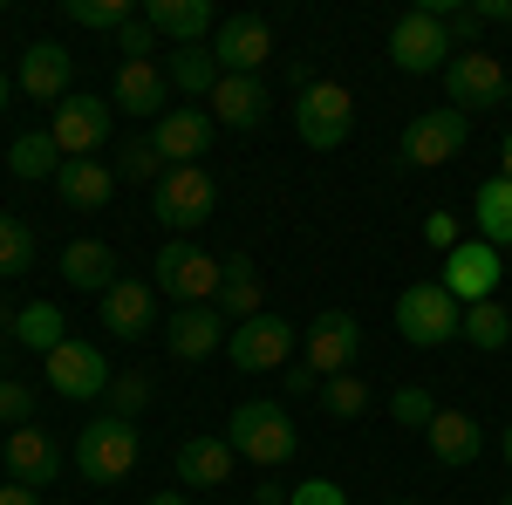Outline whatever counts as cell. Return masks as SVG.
Masks as SVG:
<instances>
[{
    "label": "cell",
    "mask_w": 512,
    "mask_h": 505,
    "mask_svg": "<svg viewBox=\"0 0 512 505\" xmlns=\"http://www.w3.org/2000/svg\"><path fill=\"white\" fill-rule=\"evenodd\" d=\"M287 505H349V492L335 485V478H308V485H294Z\"/></svg>",
    "instance_id": "obj_42"
},
{
    "label": "cell",
    "mask_w": 512,
    "mask_h": 505,
    "mask_svg": "<svg viewBox=\"0 0 512 505\" xmlns=\"http://www.w3.org/2000/svg\"><path fill=\"white\" fill-rule=\"evenodd\" d=\"M110 417H130L137 424V410H151V376L144 369H123V376H110Z\"/></svg>",
    "instance_id": "obj_35"
},
{
    "label": "cell",
    "mask_w": 512,
    "mask_h": 505,
    "mask_svg": "<svg viewBox=\"0 0 512 505\" xmlns=\"http://www.w3.org/2000/svg\"><path fill=\"white\" fill-rule=\"evenodd\" d=\"M0 505H41V492H35V485H21V478H14V485H0Z\"/></svg>",
    "instance_id": "obj_45"
},
{
    "label": "cell",
    "mask_w": 512,
    "mask_h": 505,
    "mask_svg": "<svg viewBox=\"0 0 512 505\" xmlns=\"http://www.w3.org/2000/svg\"><path fill=\"white\" fill-rule=\"evenodd\" d=\"M110 123H117V110H110L103 96H62L55 117H48V137H55V151H62V164H69V157L103 151V144H110Z\"/></svg>",
    "instance_id": "obj_11"
},
{
    "label": "cell",
    "mask_w": 512,
    "mask_h": 505,
    "mask_svg": "<svg viewBox=\"0 0 512 505\" xmlns=\"http://www.w3.org/2000/svg\"><path fill=\"white\" fill-rule=\"evenodd\" d=\"M226 335H233V321L219 308H178L164 321V349L178 355V362H205L212 349H226Z\"/></svg>",
    "instance_id": "obj_17"
},
{
    "label": "cell",
    "mask_w": 512,
    "mask_h": 505,
    "mask_svg": "<svg viewBox=\"0 0 512 505\" xmlns=\"http://www.w3.org/2000/svg\"><path fill=\"white\" fill-rule=\"evenodd\" d=\"M212 308L226 314V321H253V314H267V294H260V273H253V260H246V253H233V260H226V280H219V301H212Z\"/></svg>",
    "instance_id": "obj_28"
},
{
    "label": "cell",
    "mask_w": 512,
    "mask_h": 505,
    "mask_svg": "<svg viewBox=\"0 0 512 505\" xmlns=\"http://www.w3.org/2000/svg\"><path fill=\"white\" fill-rule=\"evenodd\" d=\"M137 458H144V437H137V424L130 417H96V424L76 430V478L82 485H123L130 471H137Z\"/></svg>",
    "instance_id": "obj_1"
},
{
    "label": "cell",
    "mask_w": 512,
    "mask_h": 505,
    "mask_svg": "<svg viewBox=\"0 0 512 505\" xmlns=\"http://www.w3.org/2000/svg\"><path fill=\"white\" fill-rule=\"evenodd\" d=\"M212 130H219V123H212V110H192V103H185V110H164V117H158L151 144H158V157L178 171V164H198V157H205Z\"/></svg>",
    "instance_id": "obj_18"
},
{
    "label": "cell",
    "mask_w": 512,
    "mask_h": 505,
    "mask_svg": "<svg viewBox=\"0 0 512 505\" xmlns=\"http://www.w3.org/2000/svg\"><path fill=\"white\" fill-rule=\"evenodd\" d=\"M246 505H253V499H246Z\"/></svg>",
    "instance_id": "obj_55"
},
{
    "label": "cell",
    "mask_w": 512,
    "mask_h": 505,
    "mask_svg": "<svg viewBox=\"0 0 512 505\" xmlns=\"http://www.w3.org/2000/svg\"><path fill=\"white\" fill-rule=\"evenodd\" d=\"M499 451H506V465H512V424H506V437H499Z\"/></svg>",
    "instance_id": "obj_51"
},
{
    "label": "cell",
    "mask_w": 512,
    "mask_h": 505,
    "mask_svg": "<svg viewBox=\"0 0 512 505\" xmlns=\"http://www.w3.org/2000/svg\"><path fill=\"white\" fill-rule=\"evenodd\" d=\"M117 171H123V178H137V185H158L171 164L158 157V144H151V137H130V144L117 151Z\"/></svg>",
    "instance_id": "obj_39"
},
{
    "label": "cell",
    "mask_w": 512,
    "mask_h": 505,
    "mask_svg": "<svg viewBox=\"0 0 512 505\" xmlns=\"http://www.w3.org/2000/svg\"><path fill=\"white\" fill-rule=\"evenodd\" d=\"M226 444H233L246 465L260 471H280L287 458H294V417H287V403H274V396H253V403H239L233 424H226Z\"/></svg>",
    "instance_id": "obj_2"
},
{
    "label": "cell",
    "mask_w": 512,
    "mask_h": 505,
    "mask_svg": "<svg viewBox=\"0 0 512 505\" xmlns=\"http://www.w3.org/2000/svg\"><path fill=\"white\" fill-rule=\"evenodd\" d=\"M144 21L171 35L178 48H198V35H219V14H212V0H151L144 7Z\"/></svg>",
    "instance_id": "obj_26"
},
{
    "label": "cell",
    "mask_w": 512,
    "mask_h": 505,
    "mask_svg": "<svg viewBox=\"0 0 512 505\" xmlns=\"http://www.w3.org/2000/svg\"><path fill=\"white\" fill-rule=\"evenodd\" d=\"M117 110H130V117H164V110H171V76H164V62H123L117 69Z\"/></svg>",
    "instance_id": "obj_25"
},
{
    "label": "cell",
    "mask_w": 512,
    "mask_h": 505,
    "mask_svg": "<svg viewBox=\"0 0 512 505\" xmlns=\"http://www.w3.org/2000/svg\"><path fill=\"white\" fill-rule=\"evenodd\" d=\"M355 349H362V321L342 314V308H321L315 321H308V355H301V362L328 383V376H349L355 369Z\"/></svg>",
    "instance_id": "obj_13"
},
{
    "label": "cell",
    "mask_w": 512,
    "mask_h": 505,
    "mask_svg": "<svg viewBox=\"0 0 512 505\" xmlns=\"http://www.w3.org/2000/svg\"><path fill=\"white\" fill-rule=\"evenodd\" d=\"M48 362V389L55 396H69V403H89V396H103L110 389V362H103V349H89V342H62L55 355H41Z\"/></svg>",
    "instance_id": "obj_14"
},
{
    "label": "cell",
    "mask_w": 512,
    "mask_h": 505,
    "mask_svg": "<svg viewBox=\"0 0 512 505\" xmlns=\"http://www.w3.org/2000/svg\"><path fill=\"white\" fill-rule=\"evenodd\" d=\"M62 14L76 21V28H96V35H123L137 14H130V0H62Z\"/></svg>",
    "instance_id": "obj_34"
},
{
    "label": "cell",
    "mask_w": 512,
    "mask_h": 505,
    "mask_svg": "<svg viewBox=\"0 0 512 505\" xmlns=\"http://www.w3.org/2000/svg\"><path fill=\"white\" fill-rule=\"evenodd\" d=\"M62 280H69L76 294H96V301H103L123 280V267H117V253H110L103 239H69V246H62Z\"/></svg>",
    "instance_id": "obj_23"
},
{
    "label": "cell",
    "mask_w": 512,
    "mask_h": 505,
    "mask_svg": "<svg viewBox=\"0 0 512 505\" xmlns=\"http://www.w3.org/2000/svg\"><path fill=\"white\" fill-rule=\"evenodd\" d=\"M472 14H478V21H512V0H478Z\"/></svg>",
    "instance_id": "obj_47"
},
{
    "label": "cell",
    "mask_w": 512,
    "mask_h": 505,
    "mask_svg": "<svg viewBox=\"0 0 512 505\" xmlns=\"http://www.w3.org/2000/svg\"><path fill=\"white\" fill-rule=\"evenodd\" d=\"M321 410L342 417V424L362 417V410H369V383H355V369H349V376H328V383H321Z\"/></svg>",
    "instance_id": "obj_36"
},
{
    "label": "cell",
    "mask_w": 512,
    "mask_h": 505,
    "mask_svg": "<svg viewBox=\"0 0 512 505\" xmlns=\"http://www.w3.org/2000/svg\"><path fill=\"white\" fill-rule=\"evenodd\" d=\"M465 144H472V117H465V110H424L417 123H403V164H410V171L458 164Z\"/></svg>",
    "instance_id": "obj_9"
},
{
    "label": "cell",
    "mask_w": 512,
    "mask_h": 505,
    "mask_svg": "<svg viewBox=\"0 0 512 505\" xmlns=\"http://www.w3.org/2000/svg\"><path fill=\"white\" fill-rule=\"evenodd\" d=\"M390 417L403 430H431V417H437V396L424 383H396V396H390Z\"/></svg>",
    "instance_id": "obj_37"
},
{
    "label": "cell",
    "mask_w": 512,
    "mask_h": 505,
    "mask_svg": "<svg viewBox=\"0 0 512 505\" xmlns=\"http://www.w3.org/2000/svg\"><path fill=\"white\" fill-rule=\"evenodd\" d=\"M7 335H14L21 349H35V355H55L69 342V321H62L55 301H28L21 314H7Z\"/></svg>",
    "instance_id": "obj_29"
},
{
    "label": "cell",
    "mask_w": 512,
    "mask_h": 505,
    "mask_svg": "<svg viewBox=\"0 0 512 505\" xmlns=\"http://www.w3.org/2000/svg\"><path fill=\"white\" fill-rule=\"evenodd\" d=\"M472 219H478V239L506 253V246H512V178H492V185H478Z\"/></svg>",
    "instance_id": "obj_31"
},
{
    "label": "cell",
    "mask_w": 512,
    "mask_h": 505,
    "mask_svg": "<svg viewBox=\"0 0 512 505\" xmlns=\"http://www.w3.org/2000/svg\"><path fill=\"white\" fill-rule=\"evenodd\" d=\"M294 130H301L308 151H335V144H349V130H355L349 82H301V96H294Z\"/></svg>",
    "instance_id": "obj_6"
},
{
    "label": "cell",
    "mask_w": 512,
    "mask_h": 505,
    "mask_svg": "<svg viewBox=\"0 0 512 505\" xmlns=\"http://www.w3.org/2000/svg\"><path fill=\"white\" fill-rule=\"evenodd\" d=\"M451 55H458L451 28H444L437 14H424V7H410V14L390 28V62L403 69V76H444Z\"/></svg>",
    "instance_id": "obj_7"
},
{
    "label": "cell",
    "mask_w": 512,
    "mask_h": 505,
    "mask_svg": "<svg viewBox=\"0 0 512 505\" xmlns=\"http://www.w3.org/2000/svg\"><path fill=\"white\" fill-rule=\"evenodd\" d=\"M212 55H219L226 76H260V69L274 62V28H267L260 14H233V21H219Z\"/></svg>",
    "instance_id": "obj_15"
},
{
    "label": "cell",
    "mask_w": 512,
    "mask_h": 505,
    "mask_svg": "<svg viewBox=\"0 0 512 505\" xmlns=\"http://www.w3.org/2000/svg\"><path fill=\"white\" fill-rule=\"evenodd\" d=\"M424 437H431V458H437V465H451V471L472 465L478 451H485V430H478V417H465V410H437Z\"/></svg>",
    "instance_id": "obj_27"
},
{
    "label": "cell",
    "mask_w": 512,
    "mask_h": 505,
    "mask_svg": "<svg viewBox=\"0 0 512 505\" xmlns=\"http://www.w3.org/2000/svg\"><path fill=\"white\" fill-rule=\"evenodd\" d=\"M499 505H512V485H506V492H499Z\"/></svg>",
    "instance_id": "obj_52"
},
{
    "label": "cell",
    "mask_w": 512,
    "mask_h": 505,
    "mask_svg": "<svg viewBox=\"0 0 512 505\" xmlns=\"http://www.w3.org/2000/svg\"><path fill=\"white\" fill-rule=\"evenodd\" d=\"M28 267H35V233L14 212H0V273H28Z\"/></svg>",
    "instance_id": "obj_38"
},
{
    "label": "cell",
    "mask_w": 512,
    "mask_h": 505,
    "mask_svg": "<svg viewBox=\"0 0 512 505\" xmlns=\"http://www.w3.org/2000/svg\"><path fill=\"white\" fill-rule=\"evenodd\" d=\"M219 280H226V260H212L198 239H164V253L151 260V287L171 294L178 308H212Z\"/></svg>",
    "instance_id": "obj_3"
},
{
    "label": "cell",
    "mask_w": 512,
    "mask_h": 505,
    "mask_svg": "<svg viewBox=\"0 0 512 505\" xmlns=\"http://www.w3.org/2000/svg\"><path fill=\"white\" fill-rule=\"evenodd\" d=\"M226 355H233V369H246V376H274V369L294 362V321L253 314V321H239L233 335H226Z\"/></svg>",
    "instance_id": "obj_12"
},
{
    "label": "cell",
    "mask_w": 512,
    "mask_h": 505,
    "mask_svg": "<svg viewBox=\"0 0 512 505\" xmlns=\"http://www.w3.org/2000/svg\"><path fill=\"white\" fill-rule=\"evenodd\" d=\"M396 328H403V342H417V349H444L451 335H465V308H458L437 280H410V287L396 294Z\"/></svg>",
    "instance_id": "obj_5"
},
{
    "label": "cell",
    "mask_w": 512,
    "mask_h": 505,
    "mask_svg": "<svg viewBox=\"0 0 512 505\" xmlns=\"http://www.w3.org/2000/svg\"><path fill=\"white\" fill-rule=\"evenodd\" d=\"M7 96H14V76H7V69H0V110H7Z\"/></svg>",
    "instance_id": "obj_49"
},
{
    "label": "cell",
    "mask_w": 512,
    "mask_h": 505,
    "mask_svg": "<svg viewBox=\"0 0 512 505\" xmlns=\"http://www.w3.org/2000/svg\"><path fill=\"white\" fill-rule=\"evenodd\" d=\"M0 335H7V314H0Z\"/></svg>",
    "instance_id": "obj_53"
},
{
    "label": "cell",
    "mask_w": 512,
    "mask_h": 505,
    "mask_svg": "<svg viewBox=\"0 0 512 505\" xmlns=\"http://www.w3.org/2000/svg\"><path fill=\"white\" fill-rule=\"evenodd\" d=\"M151 505H192V499H178V492H158V499H151Z\"/></svg>",
    "instance_id": "obj_50"
},
{
    "label": "cell",
    "mask_w": 512,
    "mask_h": 505,
    "mask_svg": "<svg viewBox=\"0 0 512 505\" xmlns=\"http://www.w3.org/2000/svg\"><path fill=\"white\" fill-rule=\"evenodd\" d=\"M499 246H485V239H458L451 253H444V273H437V287L458 301V308H478V301H499Z\"/></svg>",
    "instance_id": "obj_10"
},
{
    "label": "cell",
    "mask_w": 512,
    "mask_h": 505,
    "mask_svg": "<svg viewBox=\"0 0 512 505\" xmlns=\"http://www.w3.org/2000/svg\"><path fill=\"white\" fill-rule=\"evenodd\" d=\"M390 505H410V499H390Z\"/></svg>",
    "instance_id": "obj_54"
},
{
    "label": "cell",
    "mask_w": 512,
    "mask_h": 505,
    "mask_svg": "<svg viewBox=\"0 0 512 505\" xmlns=\"http://www.w3.org/2000/svg\"><path fill=\"white\" fill-rule=\"evenodd\" d=\"M239 471V451L226 437H185L178 444V478H185V492H219V485H233Z\"/></svg>",
    "instance_id": "obj_19"
},
{
    "label": "cell",
    "mask_w": 512,
    "mask_h": 505,
    "mask_svg": "<svg viewBox=\"0 0 512 505\" xmlns=\"http://www.w3.org/2000/svg\"><path fill=\"white\" fill-rule=\"evenodd\" d=\"M465 342L485 355H499L512 342V308H499V301H478V308H465Z\"/></svg>",
    "instance_id": "obj_33"
},
{
    "label": "cell",
    "mask_w": 512,
    "mask_h": 505,
    "mask_svg": "<svg viewBox=\"0 0 512 505\" xmlns=\"http://www.w3.org/2000/svg\"><path fill=\"white\" fill-rule=\"evenodd\" d=\"M444 89H451V110H499V103H512L506 62L485 55V48H458L451 69H444Z\"/></svg>",
    "instance_id": "obj_8"
},
{
    "label": "cell",
    "mask_w": 512,
    "mask_h": 505,
    "mask_svg": "<svg viewBox=\"0 0 512 505\" xmlns=\"http://www.w3.org/2000/svg\"><path fill=\"white\" fill-rule=\"evenodd\" d=\"M69 76H76V55L62 41H35L21 55V96H35V103H62L69 96Z\"/></svg>",
    "instance_id": "obj_21"
},
{
    "label": "cell",
    "mask_w": 512,
    "mask_h": 505,
    "mask_svg": "<svg viewBox=\"0 0 512 505\" xmlns=\"http://www.w3.org/2000/svg\"><path fill=\"white\" fill-rule=\"evenodd\" d=\"M7 171H14V178H48V185H55V171H62L55 137H48V130H21L14 151H7Z\"/></svg>",
    "instance_id": "obj_32"
},
{
    "label": "cell",
    "mask_w": 512,
    "mask_h": 505,
    "mask_svg": "<svg viewBox=\"0 0 512 505\" xmlns=\"http://www.w3.org/2000/svg\"><path fill=\"white\" fill-rule=\"evenodd\" d=\"M424 239H431L437 253H451V246H458V212H431V219H424Z\"/></svg>",
    "instance_id": "obj_43"
},
{
    "label": "cell",
    "mask_w": 512,
    "mask_h": 505,
    "mask_svg": "<svg viewBox=\"0 0 512 505\" xmlns=\"http://www.w3.org/2000/svg\"><path fill=\"white\" fill-rule=\"evenodd\" d=\"M117 48H123V62H151V48H158V28L137 14V21H130V28L117 35Z\"/></svg>",
    "instance_id": "obj_41"
},
{
    "label": "cell",
    "mask_w": 512,
    "mask_h": 505,
    "mask_svg": "<svg viewBox=\"0 0 512 505\" xmlns=\"http://www.w3.org/2000/svg\"><path fill=\"white\" fill-rule=\"evenodd\" d=\"M151 321H158V287H144V280H117V287L103 294V328H110L117 342H144Z\"/></svg>",
    "instance_id": "obj_20"
},
{
    "label": "cell",
    "mask_w": 512,
    "mask_h": 505,
    "mask_svg": "<svg viewBox=\"0 0 512 505\" xmlns=\"http://www.w3.org/2000/svg\"><path fill=\"white\" fill-rule=\"evenodd\" d=\"M0 465L14 471V478H21V485H55V478H62V471H69V458H62V444H55V437H48V430L41 424H21V430H7V444H0Z\"/></svg>",
    "instance_id": "obj_16"
},
{
    "label": "cell",
    "mask_w": 512,
    "mask_h": 505,
    "mask_svg": "<svg viewBox=\"0 0 512 505\" xmlns=\"http://www.w3.org/2000/svg\"><path fill=\"white\" fill-rule=\"evenodd\" d=\"M0 424H7V430L35 424V389H28V383H0Z\"/></svg>",
    "instance_id": "obj_40"
},
{
    "label": "cell",
    "mask_w": 512,
    "mask_h": 505,
    "mask_svg": "<svg viewBox=\"0 0 512 505\" xmlns=\"http://www.w3.org/2000/svg\"><path fill=\"white\" fill-rule=\"evenodd\" d=\"M55 198L76 205V212H103L117 198V164H96V157H69L55 171Z\"/></svg>",
    "instance_id": "obj_22"
},
{
    "label": "cell",
    "mask_w": 512,
    "mask_h": 505,
    "mask_svg": "<svg viewBox=\"0 0 512 505\" xmlns=\"http://www.w3.org/2000/svg\"><path fill=\"white\" fill-rule=\"evenodd\" d=\"M205 103H212V123H226V130H260L267 123V82L260 76H219V89Z\"/></svg>",
    "instance_id": "obj_24"
},
{
    "label": "cell",
    "mask_w": 512,
    "mask_h": 505,
    "mask_svg": "<svg viewBox=\"0 0 512 505\" xmlns=\"http://www.w3.org/2000/svg\"><path fill=\"white\" fill-rule=\"evenodd\" d=\"M287 389H294V396H321V376L308 362H294V369H287Z\"/></svg>",
    "instance_id": "obj_44"
},
{
    "label": "cell",
    "mask_w": 512,
    "mask_h": 505,
    "mask_svg": "<svg viewBox=\"0 0 512 505\" xmlns=\"http://www.w3.org/2000/svg\"><path fill=\"white\" fill-rule=\"evenodd\" d=\"M499 164H506L499 178H512V130H506V144H499Z\"/></svg>",
    "instance_id": "obj_48"
},
{
    "label": "cell",
    "mask_w": 512,
    "mask_h": 505,
    "mask_svg": "<svg viewBox=\"0 0 512 505\" xmlns=\"http://www.w3.org/2000/svg\"><path fill=\"white\" fill-rule=\"evenodd\" d=\"M164 76H171V89H178L185 103H192V96H212L226 69H219V55H212V48H171Z\"/></svg>",
    "instance_id": "obj_30"
},
{
    "label": "cell",
    "mask_w": 512,
    "mask_h": 505,
    "mask_svg": "<svg viewBox=\"0 0 512 505\" xmlns=\"http://www.w3.org/2000/svg\"><path fill=\"white\" fill-rule=\"evenodd\" d=\"M287 492H294V485H280V478H267V485L253 492V505H287Z\"/></svg>",
    "instance_id": "obj_46"
},
{
    "label": "cell",
    "mask_w": 512,
    "mask_h": 505,
    "mask_svg": "<svg viewBox=\"0 0 512 505\" xmlns=\"http://www.w3.org/2000/svg\"><path fill=\"white\" fill-rule=\"evenodd\" d=\"M212 205H219V185L205 178V164H178V171H164L158 185H151V219H158L171 239L198 233V226L212 219Z\"/></svg>",
    "instance_id": "obj_4"
}]
</instances>
